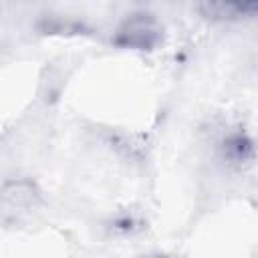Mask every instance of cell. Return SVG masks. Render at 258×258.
<instances>
[{"instance_id": "cell-1", "label": "cell", "mask_w": 258, "mask_h": 258, "mask_svg": "<svg viewBox=\"0 0 258 258\" xmlns=\"http://www.w3.org/2000/svg\"><path fill=\"white\" fill-rule=\"evenodd\" d=\"M159 36L157 22L151 14H133L121 28H119V44L133 46V48H149Z\"/></svg>"}, {"instance_id": "cell-2", "label": "cell", "mask_w": 258, "mask_h": 258, "mask_svg": "<svg viewBox=\"0 0 258 258\" xmlns=\"http://www.w3.org/2000/svg\"><path fill=\"white\" fill-rule=\"evenodd\" d=\"M222 155L228 159V163L242 165V161L252 157V145L244 135H230L222 145Z\"/></svg>"}, {"instance_id": "cell-3", "label": "cell", "mask_w": 258, "mask_h": 258, "mask_svg": "<svg viewBox=\"0 0 258 258\" xmlns=\"http://www.w3.org/2000/svg\"><path fill=\"white\" fill-rule=\"evenodd\" d=\"M155 258H163V256H155Z\"/></svg>"}]
</instances>
